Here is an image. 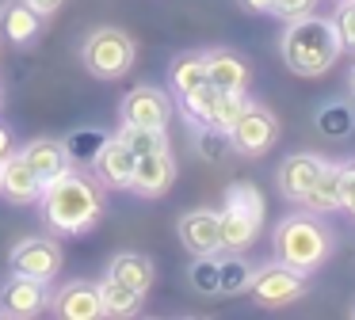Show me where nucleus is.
I'll return each instance as SVG.
<instances>
[{
	"label": "nucleus",
	"instance_id": "obj_18",
	"mask_svg": "<svg viewBox=\"0 0 355 320\" xmlns=\"http://www.w3.org/2000/svg\"><path fill=\"white\" fill-rule=\"evenodd\" d=\"M19 157L31 164V172L39 175V183H50V179H58L62 172L73 168L69 152H65V141H54V137H39V141L24 145Z\"/></svg>",
	"mask_w": 355,
	"mask_h": 320
},
{
	"label": "nucleus",
	"instance_id": "obj_26",
	"mask_svg": "<svg viewBox=\"0 0 355 320\" xmlns=\"http://www.w3.org/2000/svg\"><path fill=\"white\" fill-rule=\"evenodd\" d=\"M119 141L126 145V149L134 152V157H149V152H161L168 149V137H164V130H146V126H123L119 130Z\"/></svg>",
	"mask_w": 355,
	"mask_h": 320
},
{
	"label": "nucleus",
	"instance_id": "obj_34",
	"mask_svg": "<svg viewBox=\"0 0 355 320\" xmlns=\"http://www.w3.org/2000/svg\"><path fill=\"white\" fill-rule=\"evenodd\" d=\"M12 152H16V137H12V130L0 122V160H8Z\"/></svg>",
	"mask_w": 355,
	"mask_h": 320
},
{
	"label": "nucleus",
	"instance_id": "obj_3",
	"mask_svg": "<svg viewBox=\"0 0 355 320\" xmlns=\"http://www.w3.org/2000/svg\"><path fill=\"white\" fill-rule=\"evenodd\" d=\"M271 244H275V259H279V263L294 267V271H302V274L317 271V267L329 259V251H332L329 229H324L321 217L309 213V210L306 213H291V217L279 221Z\"/></svg>",
	"mask_w": 355,
	"mask_h": 320
},
{
	"label": "nucleus",
	"instance_id": "obj_5",
	"mask_svg": "<svg viewBox=\"0 0 355 320\" xmlns=\"http://www.w3.org/2000/svg\"><path fill=\"white\" fill-rule=\"evenodd\" d=\"M80 61L100 80H119L134 69V38L119 27H96L80 46Z\"/></svg>",
	"mask_w": 355,
	"mask_h": 320
},
{
	"label": "nucleus",
	"instance_id": "obj_2",
	"mask_svg": "<svg viewBox=\"0 0 355 320\" xmlns=\"http://www.w3.org/2000/svg\"><path fill=\"white\" fill-rule=\"evenodd\" d=\"M42 217L58 233H85L100 221L103 213V195L100 183L80 172H62L58 179L42 183Z\"/></svg>",
	"mask_w": 355,
	"mask_h": 320
},
{
	"label": "nucleus",
	"instance_id": "obj_9",
	"mask_svg": "<svg viewBox=\"0 0 355 320\" xmlns=\"http://www.w3.org/2000/svg\"><path fill=\"white\" fill-rule=\"evenodd\" d=\"M123 111V126H146V130H164L172 118V103L164 91L157 88H134L119 103Z\"/></svg>",
	"mask_w": 355,
	"mask_h": 320
},
{
	"label": "nucleus",
	"instance_id": "obj_13",
	"mask_svg": "<svg viewBox=\"0 0 355 320\" xmlns=\"http://www.w3.org/2000/svg\"><path fill=\"white\" fill-rule=\"evenodd\" d=\"M42 19H46V15L35 12L27 0H4V4H0V38L12 42V46H27V42L39 38Z\"/></svg>",
	"mask_w": 355,
	"mask_h": 320
},
{
	"label": "nucleus",
	"instance_id": "obj_33",
	"mask_svg": "<svg viewBox=\"0 0 355 320\" xmlns=\"http://www.w3.org/2000/svg\"><path fill=\"white\" fill-rule=\"evenodd\" d=\"M317 0H271V15L279 19H298V15H309Z\"/></svg>",
	"mask_w": 355,
	"mask_h": 320
},
{
	"label": "nucleus",
	"instance_id": "obj_14",
	"mask_svg": "<svg viewBox=\"0 0 355 320\" xmlns=\"http://www.w3.org/2000/svg\"><path fill=\"white\" fill-rule=\"evenodd\" d=\"M172 179H176V160H172L168 149H161V152H149V157H138L130 187L141 198H157L172 187Z\"/></svg>",
	"mask_w": 355,
	"mask_h": 320
},
{
	"label": "nucleus",
	"instance_id": "obj_12",
	"mask_svg": "<svg viewBox=\"0 0 355 320\" xmlns=\"http://www.w3.org/2000/svg\"><path fill=\"white\" fill-rule=\"evenodd\" d=\"M180 244L191 256H218L222 251V233H218V213L214 210H191L180 217Z\"/></svg>",
	"mask_w": 355,
	"mask_h": 320
},
{
	"label": "nucleus",
	"instance_id": "obj_4",
	"mask_svg": "<svg viewBox=\"0 0 355 320\" xmlns=\"http://www.w3.org/2000/svg\"><path fill=\"white\" fill-rule=\"evenodd\" d=\"M263 229V195L252 183H233L225 190V206L218 210V233L222 251H245Z\"/></svg>",
	"mask_w": 355,
	"mask_h": 320
},
{
	"label": "nucleus",
	"instance_id": "obj_23",
	"mask_svg": "<svg viewBox=\"0 0 355 320\" xmlns=\"http://www.w3.org/2000/svg\"><path fill=\"white\" fill-rule=\"evenodd\" d=\"M100 301H103V317L126 320V317H138V312H141L146 294H138V290H130V286H119V282L103 278L100 282Z\"/></svg>",
	"mask_w": 355,
	"mask_h": 320
},
{
	"label": "nucleus",
	"instance_id": "obj_19",
	"mask_svg": "<svg viewBox=\"0 0 355 320\" xmlns=\"http://www.w3.org/2000/svg\"><path fill=\"white\" fill-rule=\"evenodd\" d=\"M0 190H4L12 202L27 206V202H39L42 183H39V175L31 172V164H27L19 152H12L8 160H0Z\"/></svg>",
	"mask_w": 355,
	"mask_h": 320
},
{
	"label": "nucleus",
	"instance_id": "obj_31",
	"mask_svg": "<svg viewBox=\"0 0 355 320\" xmlns=\"http://www.w3.org/2000/svg\"><path fill=\"white\" fill-rule=\"evenodd\" d=\"M187 278L199 294H218V259L214 256H195V263L187 267Z\"/></svg>",
	"mask_w": 355,
	"mask_h": 320
},
{
	"label": "nucleus",
	"instance_id": "obj_24",
	"mask_svg": "<svg viewBox=\"0 0 355 320\" xmlns=\"http://www.w3.org/2000/svg\"><path fill=\"white\" fill-rule=\"evenodd\" d=\"M218 96H222V91H218L214 84H199V88L184 91V96H180L184 118L191 122V126H210V118H214V107H218Z\"/></svg>",
	"mask_w": 355,
	"mask_h": 320
},
{
	"label": "nucleus",
	"instance_id": "obj_20",
	"mask_svg": "<svg viewBox=\"0 0 355 320\" xmlns=\"http://www.w3.org/2000/svg\"><path fill=\"white\" fill-rule=\"evenodd\" d=\"M202 65H207V84H214L218 91H245L248 88V65L241 53L210 50V53H202Z\"/></svg>",
	"mask_w": 355,
	"mask_h": 320
},
{
	"label": "nucleus",
	"instance_id": "obj_35",
	"mask_svg": "<svg viewBox=\"0 0 355 320\" xmlns=\"http://www.w3.org/2000/svg\"><path fill=\"white\" fill-rule=\"evenodd\" d=\"M27 4H31V8H35V12H42V15H54V12H58V8H62V4H65V0H27Z\"/></svg>",
	"mask_w": 355,
	"mask_h": 320
},
{
	"label": "nucleus",
	"instance_id": "obj_22",
	"mask_svg": "<svg viewBox=\"0 0 355 320\" xmlns=\"http://www.w3.org/2000/svg\"><path fill=\"white\" fill-rule=\"evenodd\" d=\"M313 126H317V134H321V137L340 141V137H347L355 130V107L344 103V99H329V103L317 107Z\"/></svg>",
	"mask_w": 355,
	"mask_h": 320
},
{
	"label": "nucleus",
	"instance_id": "obj_27",
	"mask_svg": "<svg viewBox=\"0 0 355 320\" xmlns=\"http://www.w3.org/2000/svg\"><path fill=\"white\" fill-rule=\"evenodd\" d=\"M252 282V267L230 251V259H218V294H245Z\"/></svg>",
	"mask_w": 355,
	"mask_h": 320
},
{
	"label": "nucleus",
	"instance_id": "obj_6",
	"mask_svg": "<svg viewBox=\"0 0 355 320\" xmlns=\"http://www.w3.org/2000/svg\"><path fill=\"white\" fill-rule=\"evenodd\" d=\"M245 294H252V301L263 305V309H283V305L298 301L306 294V274L286 263H268L260 271H252V282H248Z\"/></svg>",
	"mask_w": 355,
	"mask_h": 320
},
{
	"label": "nucleus",
	"instance_id": "obj_11",
	"mask_svg": "<svg viewBox=\"0 0 355 320\" xmlns=\"http://www.w3.org/2000/svg\"><path fill=\"white\" fill-rule=\"evenodd\" d=\"M134 164H138V157H134V152L126 149L115 134L103 141V149L96 152V160H92L96 179H100L103 187H111V190H126V187H130V183H134Z\"/></svg>",
	"mask_w": 355,
	"mask_h": 320
},
{
	"label": "nucleus",
	"instance_id": "obj_25",
	"mask_svg": "<svg viewBox=\"0 0 355 320\" xmlns=\"http://www.w3.org/2000/svg\"><path fill=\"white\" fill-rule=\"evenodd\" d=\"M168 80H172V91L184 96V91L207 84V65H202V53H180L168 69Z\"/></svg>",
	"mask_w": 355,
	"mask_h": 320
},
{
	"label": "nucleus",
	"instance_id": "obj_21",
	"mask_svg": "<svg viewBox=\"0 0 355 320\" xmlns=\"http://www.w3.org/2000/svg\"><path fill=\"white\" fill-rule=\"evenodd\" d=\"M103 278H111V282H119V286H130V290H138V294H146V290L153 286L157 271H153V263H149L146 256H138V251H119V256L107 263V274H103Z\"/></svg>",
	"mask_w": 355,
	"mask_h": 320
},
{
	"label": "nucleus",
	"instance_id": "obj_1",
	"mask_svg": "<svg viewBox=\"0 0 355 320\" xmlns=\"http://www.w3.org/2000/svg\"><path fill=\"white\" fill-rule=\"evenodd\" d=\"M283 61L294 76H306V80H317L324 76L332 65H336L340 50V30L332 19H321V15H298V19H286V30H283Z\"/></svg>",
	"mask_w": 355,
	"mask_h": 320
},
{
	"label": "nucleus",
	"instance_id": "obj_17",
	"mask_svg": "<svg viewBox=\"0 0 355 320\" xmlns=\"http://www.w3.org/2000/svg\"><path fill=\"white\" fill-rule=\"evenodd\" d=\"M302 210L317 213V217L344 210V164H324V172L302 198Z\"/></svg>",
	"mask_w": 355,
	"mask_h": 320
},
{
	"label": "nucleus",
	"instance_id": "obj_28",
	"mask_svg": "<svg viewBox=\"0 0 355 320\" xmlns=\"http://www.w3.org/2000/svg\"><path fill=\"white\" fill-rule=\"evenodd\" d=\"M103 141H107V134H100V130H77V134L65 141V152H69L73 164H92L96 152L103 149Z\"/></svg>",
	"mask_w": 355,
	"mask_h": 320
},
{
	"label": "nucleus",
	"instance_id": "obj_7",
	"mask_svg": "<svg viewBox=\"0 0 355 320\" xmlns=\"http://www.w3.org/2000/svg\"><path fill=\"white\" fill-rule=\"evenodd\" d=\"M225 134H230L233 152H241V157H263V152L279 141V118L268 107L248 103L245 111H241V118L233 122Z\"/></svg>",
	"mask_w": 355,
	"mask_h": 320
},
{
	"label": "nucleus",
	"instance_id": "obj_32",
	"mask_svg": "<svg viewBox=\"0 0 355 320\" xmlns=\"http://www.w3.org/2000/svg\"><path fill=\"white\" fill-rule=\"evenodd\" d=\"M336 30H340V42L355 50V0H340V12H336Z\"/></svg>",
	"mask_w": 355,
	"mask_h": 320
},
{
	"label": "nucleus",
	"instance_id": "obj_10",
	"mask_svg": "<svg viewBox=\"0 0 355 320\" xmlns=\"http://www.w3.org/2000/svg\"><path fill=\"white\" fill-rule=\"evenodd\" d=\"M46 305H50V297H46V282L27 278V274H12L8 286L0 290V312H4V317H19V320H27V317H39V312L46 309Z\"/></svg>",
	"mask_w": 355,
	"mask_h": 320
},
{
	"label": "nucleus",
	"instance_id": "obj_15",
	"mask_svg": "<svg viewBox=\"0 0 355 320\" xmlns=\"http://www.w3.org/2000/svg\"><path fill=\"white\" fill-rule=\"evenodd\" d=\"M50 309L62 320H96L103 317V301H100V286L92 282H69L58 290V297L50 301Z\"/></svg>",
	"mask_w": 355,
	"mask_h": 320
},
{
	"label": "nucleus",
	"instance_id": "obj_16",
	"mask_svg": "<svg viewBox=\"0 0 355 320\" xmlns=\"http://www.w3.org/2000/svg\"><path fill=\"white\" fill-rule=\"evenodd\" d=\"M321 172H324L321 157H313V152H294V157H286L283 164H279V190H283L291 202H302Z\"/></svg>",
	"mask_w": 355,
	"mask_h": 320
},
{
	"label": "nucleus",
	"instance_id": "obj_30",
	"mask_svg": "<svg viewBox=\"0 0 355 320\" xmlns=\"http://www.w3.org/2000/svg\"><path fill=\"white\" fill-rule=\"evenodd\" d=\"M252 103V99L245 96V91H222L218 96V107H214V118H210V126L214 130H230L233 122L241 118V111Z\"/></svg>",
	"mask_w": 355,
	"mask_h": 320
},
{
	"label": "nucleus",
	"instance_id": "obj_8",
	"mask_svg": "<svg viewBox=\"0 0 355 320\" xmlns=\"http://www.w3.org/2000/svg\"><path fill=\"white\" fill-rule=\"evenodd\" d=\"M58 271H62V248L50 236H31V240L16 244V251H12V274L54 282Z\"/></svg>",
	"mask_w": 355,
	"mask_h": 320
},
{
	"label": "nucleus",
	"instance_id": "obj_38",
	"mask_svg": "<svg viewBox=\"0 0 355 320\" xmlns=\"http://www.w3.org/2000/svg\"><path fill=\"white\" fill-rule=\"evenodd\" d=\"M332 4H340V0H332Z\"/></svg>",
	"mask_w": 355,
	"mask_h": 320
},
{
	"label": "nucleus",
	"instance_id": "obj_29",
	"mask_svg": "<svg viewBox=\"0 0 355 320\" xmlns=\"http://www.w3.org/2000/svg\"><path fill=\"white\" fill-rule=\"evenodd\" d=\"M195 152H199L202 160H210V164H222L233 152L230 134H225V130H214V126H202L199 137H195Z\"/></svg>",
	"mask_w": 355,
	"mask_h": 320
},
{
	"label": "nucleus",
	"instance_id": "obj_36",
	"mask_svg": "<svg viewBox=\"0 0 355 320\" xmlns=\"http://www.w3.org/2000/svg\"><path fill=\"white\" fill-rule=\"evenodd\" d=\"M241 8H245V12L263 15V12H271V0H241Z\"/></svg>",
	"mask_w": 355,
	"mask_h": 320
},
{
	"label": "nucleus",
	"instance_id": "obj_37",
	"mask_svg": "<svg viewBox=\"0 0 355 320\" xmlns=\"http://www.w3.org/2000/svg\"><path fill=\"white\" fill-rule=\"evenodd\" d=\"M347 91H352V99H355V65H352V73H347Z\"/></svg>",
	"mask_w": 355,
	"mask_h": 320
}]
</instances>
